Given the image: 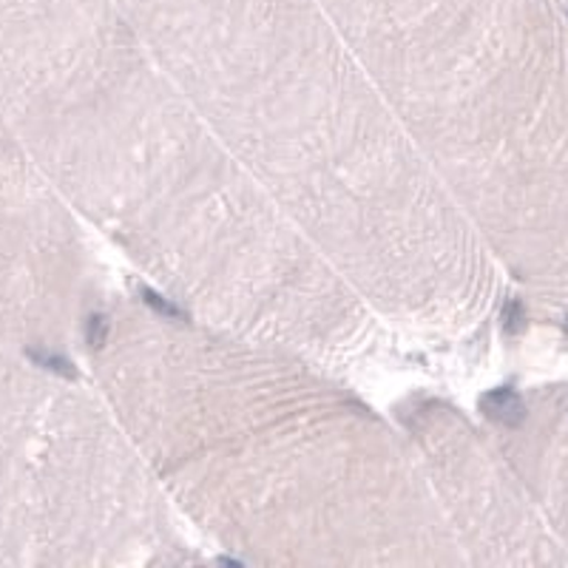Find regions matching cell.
Returning a JSON list of instances; mask_svg holds the SVG:
<instances>
[{"instance_id": "cell-1", "label": "cell", "mask_w": 568, "mask_h": 568, "mask_svg": "<svg viewBox=\"0 0 568 568\" xmlns=\"http://www.w3.org/2000/svg\"><path fill=\"white\" fill-rule=\"evenodd\" d=\"M480 409H484L486 418L497 420V424H506V426H517L520 420L526 418V407L520 395L515 389L504 387V389H491L480 398Z\"/></svg>"}, {"instance_id": "cell-5", "label": "cell", "mask_w": 568, "mask_h": 568, "mask_svg": "<svg viewBox=\"0 0 568 568\" xmlns=\"http://www.w3.org/2000/svg\"><path fill=\"white\" fill-rule=\"evenodd\" d=\"M504 324H506V329H509V333H517V329L524 327V311H520V304L511 302L509 307H506Z\"/></svg>"}, {"instance_id": "cell-4", "label": "cell", "mask_w": 568, "mask_h": 568, "mask_svg": "<svg viewBox=\"0 0 568 568\" xmlns=\"http://www.w3.org/2000/svg\"><path fill=\"white\" fill-rule=\"evenodd\" d=\"M105 333H109V322L103 316H91L89 318V344L91 347H103Z\"/></svg>"}, {"instance_id": "cell-3", "label": "cell", "mask_w": 568, "mask_h": 568, "mask_svg": "<svg viewBox=\"0 0 568 568\" xmlns=\"http://www.w3.org/2000/svg\"><path fill=\"white\" fill-rule=\"evenodd\" d=\"M142 296H145V304H151L156 313H162V316H171V318H182V311H176L174 304H169L162 296H156L154 291H149V287H142Z\"/></svg>"}, {"instance_id": "cell-2", "label": "cell", "mask_w": 568, "mask_h": 568, "mask_svg": "<svg viewBox=\"0 0 568 568\" xmlns=\"http://www.w3.org/2000/svg\"><path fill=\"white\" fill-rule=\"evenodd\" d=\"M29 358H32L34 364H40V367L52 369V373L65 375V378H74V369H71V364L65 362V358H60V355L38 353V349H29Z\"/></svg>"}]
</instances>
